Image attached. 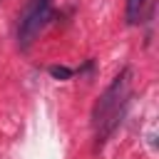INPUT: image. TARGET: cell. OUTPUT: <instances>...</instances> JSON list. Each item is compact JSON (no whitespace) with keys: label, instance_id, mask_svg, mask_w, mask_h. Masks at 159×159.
Instances as JSON below:
<instances>
[{"label":"cell","instance_id":"1","mask_svg":"<svg viewBox=\"0 0 159 159\" xmlns=\"http://www.w3.org/2000/svg\"><path fill=\"white\" fill-rule=\"evenodd\" d=\"M129 97H132V67H124V70L112 80V84L102 92V97L94 102L92 127H94L97 149H99V147L114 134V129L119 127L122 117L127 114Z\"/></svg>","mask_w":159,"mask_h":159},{"label":"cell","instance_id":"2","mask_svg":"<svg viewBox=\"0 0 159 159\" xmlns=\"http://www.w3.org/2000/svg\"><path fill=\"white\" fill-rule=\"evenodd\" d=\"M50 20H52V0H30L17 22V47L30 50V45Z\"/></svg>","mask_w":159,"mask_h":159},{"label":"cell","instance_id":"3","mask_svg":"<svg viewBox=\"0 0 159 159\" xmlns=\"http://www.w3.org/2000/svg\"><path fill=\"white\" fill-rule=\"evenodd\" d=\"M144 5L147 0H127V10H124V20L127 25H139L144 17Z\"/></svg>","mask_w":159,"mask_h":159},{"label":"cell","instance_id":"4","mask_svg":"<svg viewBox=\"0 0 159 159\" xmlns=\"http://www.w3.org/2000/svg\"><path fill=\"white\" fill-rule=\"evenodd\" d=\"M47 72H50L55 80H70V77L75 75V70H70V67H65V65H50Z\"/></svg>","mask_w":159,"mask_h":159}]
</instances>
